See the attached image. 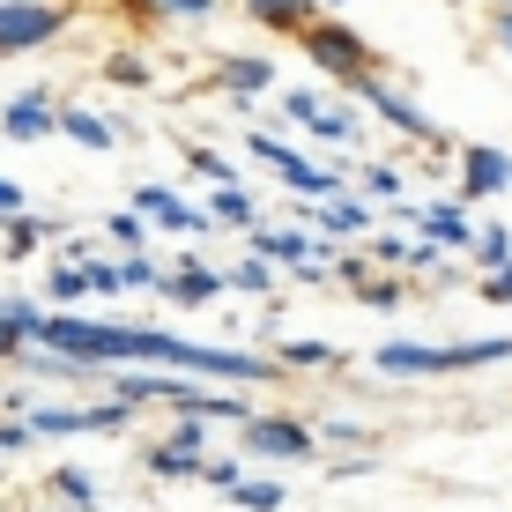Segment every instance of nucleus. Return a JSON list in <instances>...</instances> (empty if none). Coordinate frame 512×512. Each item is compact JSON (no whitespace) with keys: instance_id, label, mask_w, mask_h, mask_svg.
<instances>
[{"instance_id":"9","label":"nucleus","mask_w":512,"mask_h":512,"mask_svg":"<svg viewBox=\"0 0 512 512\" xmlns=\"http://www.w3.org/2000/svg\"><path fill=\"white\" fill-rule=\"evenodd\" d=\"M512 186V156L490 149V141H468L461 149V201H498Z\"/></svg>"},{"instance_id":"27","label":"nucleus","mask_w":512,"mask_h":512,"mask_svg":"<svg viewBox=\"0 0 512 512\" xmlns=\"http://www.w3.org/2000/svg\"><path fill=\"white\" fill-rule=\"evenodd\" d=\"M312 134L320 141H357V112H349V104H320V112H312Z\"/></svg>"},{"instance_id":"28","label":"nucleus","mask_w":512,"mask_h":512,"mask_svg":"<svg viewBox=\"0 0 512 512\" xmlns=\"http://www.w3.org/2000/svg\"><path fill=\"white\" fill-rule=\"evenodd\" d=\"M238 475H245V468H238V453H208V461L193 468V483H208V490H231Z\"/></svg>"},{"instance_id":"5","label":"nucleus","mask_w":512,"mask_h":512,"mask_svg":"<svg viewBox=\"0 0 512 512\" xmlns=\"http://www.w3.org/2000/svg\"><path fill=\"white\" fill-rule=\"evenodd\" d=\"M60 30H67V8H52V0H0V60L30 52V45H52Z\"/></svg>"},{"instance_id":"39","label":"nucleus","mask_w":512,"mask_h":512,"mask_svg":"<svg viewBox=\"0 0 512 512\" xmlns=\"http://www.w3.org/2000/svg\"><path fill=\"white\" fill-rule=\"evenodd\" d=\"M23 208H30V193L15 186V179H0V223H8V216H23Z\"/></svg>"},{"instance_id":"7","label":"nucleus","mask_w":512,"mask_h":512,"mask_svg":"<svg viewBox=\"0 0 512 512\" xmlns=\"http://www.w3.org/2000/svg\"><path fill=\"white\" fill-rule=\"evenodd\" d=\"M245 238H253V253H260V260H282V268L305 275V282H320V275H327V260H334V245H305V231H260V223H253Z\"/></svg>"},{"instance_id":"15","label":"nucleus","mask_w":512,"mask_h":512,"mask_svg":"<svg viewBox=\"0 0 512 512\" xmlns=\"http://www.w3.org/2000/svg\"><path fill=\"white\" fill-rule=\"evenodd\" d=\"M282 186H297V193H312V201H334L342 193V171H327V164H312V156H297V149H282Z\"/></svg>"},{"instance_id":"22","label":"nucleus","mask_w":512,"mask_h":512,"mask_svg":"<svg viewBox=\"0 0 512 512\" xmlns=\"http://www.w3.org/2000/svg\"><path fill=\"white\" fill-rule=\"evenodd\" d=\"M45 297H52V305H60V312H75L82 305V297H90V282H82V260H52V275H45Z\"/></svg>"},{"instance_id":"4","label":"nucleus","mask_w":512,"mask_h":512,"mask_svg":"<svg viewBox=\"0 0 512 512\" xmlns=\"http://www.w3.org/2000/svg\"><path fill=\"white\" fill-rule=\"evenodd\" d=\"M201 461H208V423L201 416H179V431H164L156 446H141V468L164 475V483H193Z\"/></svg>"},{"instance_id":"35","label":"nucleus","mask_w":512,"mask_h":512,"mask_svg":"<svg viewBox=\"0 0 512 512\" xmlns=\"http://www.w3.org/2000/svg\"><path fill=\"white\" fill-rule=\"evenodd\" d=\"M320 104H327L320 90H290V97H282V112H290L297 127H312V112H320Z\"/></svg>"},{"instance_id":"31","label":"nucleus","mask_w":512,"mask_h":512,"mask_svg":"<svg viewBox=\"0 0 512 512\" xmlns=\"http://www.w3.org/2000/svg\"><path fill=\"white\" fill-rule=\"evenodd\" d=\"M364 253H372V268H409V245L401 238H364Z\"/></svg>"},{"instance_id":"12","label":"nucleus","mask_w":512,"mask_h":512,"mask_svg":"<svg viewBox=\"0 0 512 512\" xmlns=\"http://www.w3.org/2000/svg\"><path fill=\"white\" fill-rule=\"evenodd\" d=\"M297 223H320L327 238H372V208L334 193V201H297Z\"/></svg>"},{"instance_id":"1","label":"nucleus","mask_w":512,"mask_h":512,"mask_svg":"<svg viewBox=\"0 0 512 512\" xmlns=\"http://www.w3.org/2000/svg\"><path fill=\"white\" fill-rule=\"evenodd\" d=\"M512 357V334H490V342H386L372 349V372L386 379H446V372H483V364H505Z\"/></svg>"},{"instance_id":"30","label":"nucleus","mask_w":512,"mask_h":512,"mask_svg":"<svg viewBox=\"0 0 512 512\" xmlns=\"http://www.w3.org/2000/svg\"><path fill=\"white\" fill-rule=\"evenodd\" d=\"M186 164L201 171V179H216V186H238V171H231V156H216V149H186Z\"/></svg>"},{"instance_id":"24","label":"nucleus","mask_w":512,"mask_h":512,"mask_svg":"<svg viewBox=\"0 0 512 512\" xmlns=\"http://www.w3.org/2000/svg\"><path fill=\"white\" fill-rule=\"evenodd\" d=\"M268 82H275L268 60H223V90H231V97H260Z\"/></svg>"},{"instance_id":"41","label":"nucleus","mask_w":512,"mask_h":512,"mask_svg":"<svg viewBox=\"0 0 512 512\" xmlns=\"http://www.w3.org/2000/svg\"><path fill=\"white\" fill-rule=\"evenodd\" d=\"M312 8H342V0H312Z\"/></svg>"},{"instance_id":"2","label":"nucleus","mask_w":512,"mask_h":512,"mask_svg":"<svg viewBox=\"0 0 512 512\" xmlns=\"http://www.w3.org/2000/svg\"><path fill=\"white\" fill-rule=\"evenodd\" d=\"M297 38H305V60H312V67H327V75L342 82V90L372 75V45H364L349 23H327V15H320V23H305Z\"/></svg>"},{"instance_id":"23","label":"nucleus","mask_w":512,"mask_h":512,"mask_svg":"<svg viewBox=\"0 0 512 512\" xmlns=\"http://www.w3.org/2000/svg\"><path fill=\"white\" fill-rule=\"evenodd\" d=\"M45 238H60V223H45V216H8V245H0V253H8V260H30Z\"/></svg>"},{"instance_id":"6","label":"nucleus","mask_w":512,"mask_h":512,"mask_svg":"<svg viewBox=\"0 0 512 512\" xmlns=\"http://www.w3.org/2000/svg\"><path fill=\"white\" fill-rule=\"evenodd\" d=\"M349 90H357L364 104H372V112H379V119H394V127H401V134H416V141H438V149H453V141H446V134H438V127H431V119H423V104H416V97H401V90H394V82H379V75H364V82H349Z\"/></svg>"},{"instance_id":"3","label":"nucleus","mask_w":512,"mask_h":512,"mask_svg":"<svg viewBox=\"0 0 512 512\" xmlns=\"http://www.w3.org/2000/svg\"><path fill=\"white\" fill-rule=\"evenodd\" d=\"M238 453L245 461H312L320 438H312L305 416H245L238 423Z\"/></svg>"},{"instance_id":"36","label":"nucleus","mask_w":512,"mask_h":512,"mask_svg":"<svg viewBox=\"0 0 512 512\" xmlns=\"http://www.w3.org/2000/svg\"><path fill=\"white\" fill-rule=\"evenodd\" d=\"M104 231H112V238H119V245H127V253H134V245H141V231H149V223H141L134 208H119V216L104 223Z\"/></svg>"},{"instance_id":"26","label":"nucleus","mask_w":512,"mask_h":512,"mask_svg":"<svg viewBox=\"0 0 512 512\" xmlns=\"http://www.w3.org/2000/svg\"><path fill=\"white\" fill-rule=\"evenodd\" d=\"M223 275V290H238V297H268V260H231V268H216Z\"/></svg>"},{"instance_id":"18","label":"nucleus","mask_w":512,"mask_h":512,"mask_svg":"<svg viewBox=\"0 0 512 512\" xmlns=\"http://www.w3.org/2000/svg\"><path fill=\"white\" fill-rule=\"evenodd\" d=\"M245 15H253V23H268V30H305V23H320V8H312V0H245Z\"/></svg>"},{"instance_id":"20","label":"nucleus","mask_w":512,"mask_h":512,"mask_svg":"<svg viewBox=\"0 0 512 512\" xmlns=\"http://www.w3.org/2000/svg\"><path fill=\"white\" fill-rule=\"evenodd\" d=\"M52 498H60V512H97V475L90 468H52Z\"/></svg>"},{"instance_id":"25","label":"nucleus","mask_w":512,"mask_h":512,"mask_svg":"<svg viewBox=\"0 0 512 512\" xmlns=\"http://www.w3.org/2000/svg\"><path fill=\"white\" fill-rule=\"evenodd\" d=\"M468 253L483 260V275L490 268H512V231H505V223H483V231L468 238Z\"/></svg>"},{"instance_id":"19","label":"nucleus","mask_w":512,"mask_h":512,"mask_svg":"<svg viewBox=\"0 0 512 512\" xmlns=\"http://www.w3.org/2000/svg\"><path fill=\"white\" fill-rule=\"evenodd\" d=\"M275 364L282 372H342V349H327V342H275Z\"/></svg>"},{"instance_id":"33","label":"nucleus","mask_w":512,"mask_h":512,"mask_svg":"<svg viewBox=\"0 0 512 512\" xmlns=\"http://www.w3.org/2000/svg\"><path fill=\"white\" fill-rule=\"evenodd\" d=\"M141 8L171 15V23H186V15H216V0H141Z\"/></svg>"},{"instance_id":"10","label":"nucleus","mask_w":512,"mask_h":512,"mask_svg":"<svg viewBox=\"0 0 512 512\" xmlns=\"http://www.w3.org/2000/svg\"><path fill=\"white\" fill-rule=\"evenodd\" d=\"M134 216L156 223V231H179V238H201L208 231V216L193 201H179L171 186H134Z\"/></svg>"},{"instance_id":"16","label":"nucleus","mask_w":512,"mask_h":512,"mask_svg":"<svg viewBox=\"0 0 512 512\" xmlns=\"http://www.w3.org/2000/svg\"><path fill=\"white\" fill-rule=\"evenodd\" d=\"M38 320H45L38 297H0V357H15L23 342H38Z\"/></svg>"},{"instance_id":"42","label":"nucleus","mask_w":512,"mask_h":512,"mask_svg":"<svg viewBox=\"0 0 512 512\" xmlns=\"http://www.w3.org/2000/svg\"><path fill=\"white\" fill-rule=\"evenodd\" d=\"M52 512H60V505H52Z\"/></svg>"},{"instance_id":"17","label":"nucleus","mask_w":512,"mask_h":512,"mask_svg":"<svg viewBox=\"0 0 512 512\" xmlns=\"http://www.w3.org/2000/svg\"><path fill=\"white\" fill-rule=\"evenodd\" d=\"M201 216H208V231H253V193L245 186H216Z\"/></svg>"},{"instance_id":"34","label":"nucleus","mask_w":512,"mask_h":512,"mask_svg":"<svg viewBox=\"0 0 512 512\" xmlns=\"http://www.w3.org/2000/svg\"><path fill=\"white\" fill-rule=\"evenodd\" d=\"M38 446V438L23 431V416H0V461H8V453H30Z\"/></svg>"},{"instance_id":"37","label":"nucleus","mask_w":512,"mask_h":512,"mask_svg":"<svg viewBox=\"0 0 512 512\" xmlns=\"http://www.w3.org/2000/svg\"><path fill=\"white\" fill-rule=\"evenodd\" d=\"M364 193H379V201H401V171L372 164V171H364Z\"/></svg>"},{"instance_id":"38","label":"nucleus","mask_w":512,"mask_h":512,"mask_svg":"<svg viewBox=\"0 0 512 512\" xmlns=\"http://www.w3.org/2000/svg\"><path fill=\"white\" fill-rule=\"evenodd\" d=\"M483 297H490V305H512V268H490L483 275Z\"/></svg>"},{"instance_id":"32","label":"nucleus","mask_w":512,"mask_h":512,"mask_svg":"<svg viewBox=\"0 0 512 512\" xmlns=\"http://www.w3.org/2000/svg\"><path fill=\"white\" fill-rule=\"evenodd\" d=\"M357 297H364V305H401V282H394V275H364Z\"/></svg>"},{"instance_id":"13","label":"nucleus","mask_w":512,"mask_h":512,"mask_svg":"<svg viewBox=\"0 0 512 512\" xmlns=\"http://www.w3.org/2000/svg\"><path fill=\"white\" fill-rule=\"evenodd\" d=\"M156 290H164L171 305H208V297H223V275L208 268V260H171Z\"/></svg>"},{"instance_id":"14","label":"nucleus","mask_w":512,"mask_h":512,"mask_svg":"<svg viewBox=\"0 0 512 512\" xmlns=\"http://www.w3.org/2000/svg\"><path fill=\"white\" fill-rule=\"evenodd\" d=\"M52 134H67V141H82V149H119V134H112V119L104 112H82V104H52Z\"/></svg>"},{"instance_id":"29","label":"nucleus","mask_w":512,"mask_h":512,"mask_svg":"<svg viewBox=\"0 0 512 512\" xmlns=\"http://www.w3.org/2000/svg\"><path fill=\"white\" fill-rule=\"evenodd\" d=\"M156 282H164V268H156V260H141V253L119 260V290H156Z\"/></svg>"},{"instance_id":"8","label":"nucleus","mask_w":512,"mask_h":512,"mask_svg":"<svg viewBox=\"0 0 512 512\" xmlns=\"http://www.w3.org/2000/svg\"><path fill=\"white\" fill-rule=\"evenodd\" d=\"M127 423V409L119 401H97V409H30L23 431L30 438H82V431H119Z\"/></svg>"},{"instance_id":"40","label":"nucleus","mask_w":512,"mask_h":512,"mask_svg":"<svg viewBox=\"0 0 512 512\" xmlns=\"http://www.w3.org/2000/svg\"><path fill=\"white\" fill-rule=\"evenodd\" d=\"M490 30H498V45H512V8H498V15H490Z\"/></svg>"},{"instance_id":"11","label":"nucleus","mask_w":512,"mask_h":512,"mask_svg":"<svg viewBox=\"0 0 512 512\" xmlns=\"http://www.w3.org/2000/svg\"><path fill=\"white\" fill-rule=\"evenodd\" d=\"M52 104H60V97H52L45 82H30L23 97H8V112H0V134H8V141H52Z\"/></svg>"},{"instance_id":"21","label":"nucleus","mask_w":512,"mask_h":512,"mask_svg":"<svg viewBox=\"0 0 512 512\" xmlns=\"http://www.w3.org/2000/svg\"><path fill=\"white\" fill-rule=\"evenodd\" d=\"M231 505H238V512H282V505H290V490L268 483V475H238V483H231Z\"/></svg>"}]
</instances>
